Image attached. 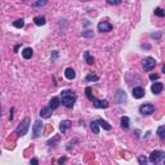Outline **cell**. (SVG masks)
<instances>
[{
	"label": "cell",
	"mask_w": 165,
	"mask_h": 165,
	"mask_svg": "<svg viewBox=\"0 0 165 165\" xmlns=\"http://www.w3.org/2000/svg\"><path fill=\"white\" fill-rule=\"evenodd\" d=\"M13 26H14L15 28H23L25 27V19H23V18H19V19L14 21V22H13Z\"/></svg>",
	"instance_id": "21"
},
{
	"label": "cell",
	"mask_w": 165,
	"mask_h": 165,
	"mask_svg": "<svg viewBox=\"0 0 165 165\" xmlns=\"http://www.w3.org/2000/svg\"><path fill=\"white\" fill-rule=\"evenodd\" d=\"M79 1H89V0H79Z\"/></svg>",
	"instance_id": "36"
},
{
	"label": "cell",
	"mask_w": 165,
	"mask_h": 165,
	"mask_svg": "<svg viewBox=\"0 0 165 165\" xmlns=\"http://www.w3.org/2000/svg\"><path fill=\"white\" fill-rule=\"evenodd\" d=\"M157 137H159L161 141L165 139V126L164 125H160L159 128H157Z\"/></svg>",
	"instance_id": "20"
},
{
	"label": "cell",
	"mask_w": 165,
	"mask_h": 165,
	"mask_svg": "<svg viewBox=\"0 0 165 165\" xmlns=\"http://www.w3.org/2000/svg\"><path fill=\"white\" fill-rule=\"evenodd\" d=\"M43 130H44V123L41 120H36L35 123H34V125H32V135H34V138L40 137L41 133H43Z\"/></svg>",
	"instance_id": "5"
},
{
	"label": "cell",
	"mask_w": 165,
	"mask_h": 165,
	"mask_svg": "<svg viewBox=\"0 0 165 165\" xmlns=\"http://www.w3.org/2000/svg\"><path fill=\"white\" fill-rule=\"evenodd\" d=\"M82 36H84V38H92V36H93V31H90V30L82 31Z\"/></svg>",
	"instance_id": "30"
},
{
	"label": "cell",
	"mask_w": 165,
	"mask_h": 165,
	"mask_svg": "<svg viewBox=\"0 0 165 165\" xmlns=\"http://www.w3.org/2000/svg\"><path fill=\"white\" fill-rule=\"evenodd\" d=\"M129 123H130V120H129L128 116H123L120 120V125L123 129H128L129 128Z\"/></svg>",
	"instance_id": "19"
},
{
	"label": "cell",
	"mask_w": 165,
	"mask_h": 165,
	"mask_svg": "<svg viewBox=\"0 0 165 165\" xmlns=\"http://www.w3.org/2000/svg\"><path fill=\"white\" fill-rule=\"evenodd\" d=\"M142 66H143L144 71H151V70H154L156 67V61L152 57H144L142 59Z\"/></svg>",
	"instance_id": "4"
},
{
	"label": "cell",
	"mask_w": 165,
	"mask_h": 165,
	"mask_svg": "<svg viewBox=\"0 0 165 165\" xmlns=\"http://www.w3.org/2000/svg\"><path fill=\"white\" fill-rule=\"evenodd\" d=\"M162 89H164V85H162V82H154L151 87V92L154 93V94H160V93L162 92Z\"/></svg>",
	"instance_id": "12"
},
{
	"label": "cell",
	"mask_w": 165,
	"mask_h": 165,
	"mask_svg": "<svg viewBox=\"0 0 165 165\" xmlns=\"http://www.w3.org/2000/svg\"><path fill=\"white\" fill-rule=\"evenodd\" d=\"M154 13H155V15H157V17H164L165 15V12L161 9V8H156Z\"/></svg>",
	"instance_id": "26"
},
{
	"label": "cell",
	"mask_w": 165,
	"mask_h": 165,
	"mask_svg": "<svg viewBox=\"0 0 165 165\" xmlns=\"http://www.w3.org/2000/svg\"><path fill=\"white\" fill-rule=\"evenodd\" d=\"M85 95H87V98L90 101V102H92V101L95 98L94 95L92 94V88H90V87H87V88H85Z\"/></svg>",
	"instance_id": "24"
},
{
	"label": "cell",
	"mask_w": 165,
	"mask_h": 165,
	"mask_svg": "<svg viewBox=\"0 0 165 165\" xmlns=\"http://www.w3.org/2000/svg\"><path fill=\"white\" fill-rule=\"evenodd\" d=\"M59 105H61V99H59V97H53L50 101H49V107H50L52 110L58 108Z\"/></svg>",
	"instance_id": "14"
},
{
	"label": "cell",
	"mask_w": 165,
	"mask_h": 165,
	"mask_svg": "<svg viewBox=\"0 0 165 165\" xmlns=\"http://www.w3.org/2000/svg\"><path fill=\"white\" fill-rule=\"evenodd\" d=\"M90 129L93 130V133H94V134L99 133V125H98L97 121H92V123H90Z\"/></svg>",
	"instance_id": "23"
},
{
	"label": "cell",
	"mask_w": 165,
	"mask_h": 165,
	"mask_svg": "<svg viewBox=\"0 0 165 165\" xmlns=\"http://www.w3.org/2000/svg\"><path fill=\"white\" fill-rule=\"evenodd\" d=\"M85 80H87V81H98V80H99V76L95 74H88L87 77H85Z\"/></svg>",
	"instance_id": "25"
},
{
	"label": "cell",
	"mask_w": 165,
	"mask_h": 165,
	"mask_svg": "<svg viewBox=\"0 0 165 165\" xmlns=\"http://www.w3.org/2000/svg\"><path fill=\"white\" fill-rule=\"evenodd\" d=\"M0 155H1V151H0Z\"/></svg>",
	"instance_id": "37"
},
{
	"label": "cell",
	"mask_w": 165,
	"mask_h": 165,
	"mask_svg": "<svg viewBox=\"0 0 165 165\" xmlns=\"http://www.w3.org/2000/svg\"><path fill=\"white\" fill-rule=\"evenodd\" d=\"M52 111H53V110H52L49 106H45V107H41L40 108V112H39V115H40L41 119H48V117H50Z\"/></svg>",
	"instance_id": "11"
},
{
	"label": "cell",
	"mask_w": 165,
	"mask_h": 165,
	"mask_svg": "<svg viewBox=\"0 0 165 165\" xmlns=\"http://www.w3.org/2000/svg\"><path fill=\"white\" fill-rule=\"evenodd\" d=\"M34 23H35L36 26H44L46 23V19L44 15H36V17L34 18Z\"/></svg>",
	"instance_id": "16"
},
{
	"label": "cell",
	"mask_w": 165,
	"mask_h": 165,
	"mask_svg": "<svg viewBox=\"0 0 165 165\" xmlns=\"http://www.w3.org/2000/svg\"><path fill=\"white\" fill-rule=\"evenodd\" d=\"M30 124H31L30 117H25V119H23V120L19 123V125L15 128V134H17L18 137H23L25 134H27L28 128H30Z\"/></svg>",
	"instance_id": "2"
},
{
	"label": "cell",
	"mask_w": 165,
	"mask_h": 165,
	"mask_svg": "<svg viewBox=\"0 0 165 165\" xmlns=\"http://www.w3.org/2000/svg\"><path fill=\"white\" fill-rule=\"evenodd\" d=\"M32 56H34L32 48H25V49L22 50V57H23L25 59H30Z\"/></svg>",
	"instance_id": "18"
},
{
	"label": "cell",
	"mask_w": 165,
	"mask_h": 165,
	"mask_svg": "<svg viewBox=\"0 0 165 165\" xmlns=\"http://www.w3.org/2000/svg\"><path fill=\"white\" fill-rule=\"evenodd\" d=\"M92 102H93V106H94L95 108H107L108 107L107 99H97V98H94Z\"/></svg>",
	"instance_id": "10"
},
{
	"label": "cell",
	"mask_w": 165,
	"mask_h": 165,
	"mask_svg": "<svg viewBox=\"0 0 165 165\" xmlns=\"http://www.w3.org/2000/svg\"><path fill=\"white\" fill-rule=\"evenodd\" d=\"M138 162L141 165H146L147 164V159L143 156V155H141V156H138Z\"/></svg>",
	"instance_id": "29"
},
{
	"label": "cell",
	"mask_w": 165,
	"mask_h": 165,
	"mask_svg": "<svg viewBox=\"0 0 165 165\" xmlns=\"http://www.w3.org/2000/svg\"><path fill=\"white\" fill-rule=\"evenodd\" d=\"M30 162H31V164L38 165V162H39V161H38V159H31V161H30Z\"/></svg>",
	"instance_id": "33"
},
{
	"label": "cell",
	"mask_w": 165,
	"mask_h": 165,
	"mask_svg": "<svg viewBox=\"0 0 165 165\" xmlns=\"http://www.w3.org/2000/svg\"><path fill=\"white\" fill-rule=\"evenodd\" d=\"M46 3H48V0H38V1H35V3H34V7H43V5H45L46 4Z\"/></svg>",
	"instance_id": "27"
},
{
	"label": "cell",
	"mask_w": 165,
	"mask_h": 165,
	"mask_svg": "<svg viewBox=\"0 0 165 165\" xmlns=\"http://www.w3.org/2000/svg\"><path fill=\"white\" fill-rule=\"evenodd\" d=\"M107 3L110 5H119L121 3V0H107Z\"/></svg>",
	"instance_id": "31"
},
{
	"label": "cell",
	"mask_w": 165,
	"mask_h": 165,
	"mask_svg": "<svg viewBox=\"0 0 165 165\" xmlns=\"http://www.w3.org/2000/svg\"><path fill=\"white\" fill-rule=\"evenodd\" d=\"M97 30L99 32H110L112 30V25L110 22H107V21H101L97 25Z\"/></svg>",
	"instance_id": "7"
},
{
	"label": "cell",
	"mask_w": 165,
	"mask_h": 165,
	"mask_svg": "<svg viewBox=\"0 0 165 165\" xmlns=\"http://www.w3.org/2000/svg\"><path fill=\"white\" fill-rule=\"evenodd\" d=\"M159 79V75L157 74H151L150 75V80H152V81H155V80Z\"/></svg>",
	"instance_id": "32"
},
{
	"label": "cell",
	"mask_w": 165,
	"mask_h": 165,
	"mask_svg": "<svg viewBox=\"0 0 165 165\" xmlns=\"http://www.w3.org/2000/svg\"><path fill=\"white\" fill-rule=\"evenodd\" d=\"M64 76H66L68 80H74L75 77H76V72H75L74 68H71V67H67V68L64 70Z\"/></svg>",
	"instance_id": "15"
},
{
	"label": "cell",
	"mask_w": 165,
	"mask_h": 165,
	"mask_svg": "<svg viewBox=\"0 0 165 165\" xmlns=\"http://www.w3.org/2000/svg\"><path fill=\"white\" fill-rule=\"evenodd\" d=\"M0 116H1V105H0Z\"/></svg>",
	"instance_id": "35"
},
{
	"label": "cell",
	"mask_w": 165,
	"mask_h": 165,
	"mask_svg": "<svg viewBox=\"0 0 165 165\" xmlns=\"http://www.w3.org/2000/svg\"><path fill=\"white\" fill-rule=\"evenodd\" d=\"M164 159H165V152L160 151V150H155V151H152L151 155H150L148 161L152 162V164H157V162L164 161Z\"/></svg>",
	"instance_id": "3"
},
{
	"label": "cell",
	"mask_w": 165,
	"mask_h": 165,
	"mask_svg": "<svg viewBox=\"0 0 165 165\" xmlns=\"http://www.w3.org/2000/svg\"><path fill=\"white\" fill-rule=\"evenodd\" d=\"M95 121H97L98 125H99L101 128H103L105 130H111V129H112V126H111L110 124L107 123V121L103 120V119H98V120H95Z\"/></svg>",
	"instance_id": "17"
},
{
	"label": "cell",
	"mask_w": 165,
	"mask_h": 165,
	"mask_svg": "<svg viewBox=\"0 0 165 165\" xmlns=\"http://www.w3.org/2000/svg\"><path fill=\"white\" fill-rule=\"evenodd\" d=\"M84 58H85V61H87L88 64H93V63H94V58L90 56V53L88 50L84 52Z\"/></svg>",
	"instance_id": "22"
},
{
	"label": "cell",
	"mask_w": 165,
	"mask_h": 165,
	"mask_svg": "<svg viewBox=\"0 0 165 165\" xmlns=\"http://www.w3.org/2000/svg\"><path fill=\"white\" fill-rule=\"evenodd\" d=\"M64 160H66V157H62V159L58 160V162H59V164H62V162H64Z\"/></svg>",
	"instance_id": "34"
},
{
	"label": "cell",
	"mask_w": 165,
	"mask_h": 165,
	"mask_svg": "<svg viewBox=\"0 0 165 165\" xmlns=\"http://www.w3.org/2000/svg\"><path fill=\"white\" fill-rule=\"evenodd\" d=\"M131 94H133V97L135 98V99H141V98L144 97V94H146V90H144L142 87H134Z\"/></svg>",
	"instance_id": "8"
},
{
	"label": "cell",
	"mask_w": 165,
	"mask_h": 165,
	"mask_svg": "<svg viewBox=\"0 0 165 165\" xmlns=\"http://www.w3.org/2000/svg\"><path fill=\"white\" fill-rule=\"evenodd\" d=\"M115 101L116 103H120V105L126 101V94L123 89H117V92L115 93Z\"/></svg>",
	"instance_id": "9"
},
{
	"label": "cell",
	"mask_w": 165,
	"mask_h": 165,
	"mask_svg": "<svg viewBox=\"0 0 165 165\" xmlns=\"http://www.w3.org/2000/svg\"><path fill=\"white\" fill-rule=\"evenodd\" d=\"M70 128H71V121L70 120H62L61 124H59V130H61L62 133H66Z\"/></svg>",
	"instance_id": "13"
},
{
	"label": "cell",
	"mask_w": 165,
	"mask_h": 165,
	"mask_svg": "<svg viewBox=\"0 0 165 165\" xmlns=\"http://www.w3.org/2000/svg\"><path fill=\"white\" fill-rule=\"evenodd\" d=\"M155 112V106L152 103L147 102L143 103V105L139 106V113L141 115H151V113Z\"/></svg>",
	"instance_id": "6"
},
{
	"label": "cell",
	"mask_w": 165,
	"mask_h": 165,
	"mask_svg": "<svg viewBox=\"0 0 165 165\" xmlns=\"http://www.w3.org/2000/svg\"><path fill=\"white\" fill-rule=\"evenodd\" d=\"M59 142V137L57 135L56 138H53V139H49L48 142H46V144H48V146H54V143H58Z\"/></svg>",
	"instance_id": "28"
},
{
	"label": "cell",
	"mask_w": 165,
	"mask_h": 165,
	"mask_svg": "<svg viewBox=\"0 0 165 165\" xmlns=\"http://www.w3.org/2000/svg\"><path fill=\"white\" fill-rule=\"evenodd\" d=\"M76 94L75 92L70 89H66V90H62L61 92V103L66 108H72L75 106V102H76Z\"/></svg>",
	"instance_id": "1"
}]
</instances>
